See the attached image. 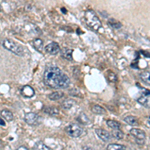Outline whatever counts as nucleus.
Wrapping results in <instances>:
<instances>
[{
  "label": "nucleus",
  "mask_w": 150,
  "mask_h": 150,
  "mask_svg": "<svg viewBox=\"0 0 150 150\" xmlns=\"http://www.w3.org/2000/svg\"><path fill=\"white\" fill-rule=\"evenodd\" d=\"M43 81L50 88H66L70 84V79L60 68L56 66H48L43 73Z\"/></svg>",
  "instance_id": "f257e3e1"
},
{
  "label": "nucleus",
  "mask_w": 150,
  "mask_h": 150,
  "mask_svg": "<svg viewBox=\"0 0 150 150\" xmlns=\"http://www.w3.org/2000/svg\"><path fill=\"white\" fill-rule=\"evenodd\" d=\"M84 19H85V22L90 29H92L93 31H98L101 27V21L98 18L97 14L95 13L93 10L89 9L86 10L84 13Z\"/></svg>",
  "instance_id": "f03ea898"
},
{
  "label": "nucleus",
  "mask_w": 150,
  "mask_h": 150,
  "mask_svg": "<svg viewBox=\"0 0 150 150\" xmlns=\"http://www.w3.org/2000/svg\"><path fill=\"white\" fill-rule=\"evenodd\" d=\"M1 44H2V46L5 48V49L9 50V51L12 52L13 54L18 55V56H22V55H24L23 47L21 46L20 44H18V43L14 42L13 40L4 39V40H2Z\"/></svg>",
  "instance_id": "7ed1b4c3"
},
{
  "label": "nucleus",
  "mask_w": 150,
  "mask_h": 150,
  "mask_svg": "<svg viewBox=\"0 0 150 150\" xmlns=\"http://www.w3.org/2000/svg\"><path fill=\"white\" fill-rule=\"evenodd\" d=\"M65 131H66V133L69 135V136L75 137V138H77V137H81L82 135L85 134L84 129H82L79 125L73 124V123H70V124L67 125V126L65 127Z\"/></svg>",
  "instance_id": "20e7f679"
},
{
  "label": "nucleus",
  "mask_w": 150,
  "mask_h": 150,
  "mask_svg": "<svg viewBox=\"0 0 150 150\" xmlns=\"http://www.w3.org/2000/svg\"><path fill=\"white\" fill-rule=\"evenodd\" d=\"M129 133L132 135V136H134L135 138H136L137 143H139V144L144 143L145 139H146V134H145V132L143 130L137 129V128H132V129L129 131Z\"/></svg>",
  "instance_id": "39448f33"
},
{
  "label": "nucleus",
  "mask_w": 150,
  "mask_h": 150,
  "mask_svg": "<svg viewBox=\"0 0 150 150\" xmlns=\"http://www.w3.org/2000/svg\"><path fill=\"white\" fill-rule=\"evenodd\" d=\"M24 120H25V122L29 125H37V124H39L40 118H39V116L34 112H28L24 116Z\"/></svg>",
  "instance_id": "423d86ee"
},
{
  "label": "nucleus",
  "mask_w": 150,
  "mask_h": 150,
  "mask_svg": "<svg viewBox=\"0 0 150 150\" xmlns=\"http://www.w3.org/2000/svg\"><path fill=\"white\" fill-rule=\"evenodd\" d=\"M45 51H46L47 53H49V54H57V53L60 52V46L58 45L57 42H50L48 43V44L45 46Z\"/></svg>",
  "instance_id": "0eeeda50"
},
{
  "label": "nucleus",
  "mask_w": 150,
  "mask_h": 150,
  "mask_svg": "<svg viewBox=\"0 0 150 150\" xmlns=\"http://www.w3.org/2000/svg\"><path fill=\"white\" fill-rule=\"evenodd\" d=\"M95 133H96V135H97L99 138H100L104 142H107V141H109V140H110L111 135L109 134V132L106 131V130L103 129V128H97V129L95 130Z\"/></svg>",
  "instance_id": "6e6552de"
},
{
  "label": "nucleus",
  "mask_w": 150,
  "mask_h": 150,
  "mask_svg": "<svg viewBox=\"0 0 150 150\" xmlns=\"http://www.w3.org/2000/svg\"><path fill=\"white\" fill-rule=\"evenodd\" d=\"M137 101H138V103H140L141 105L149 108V90L144 91V94H142L141 96H139L138 99H137Z\"/></svg>",
  "instance_id": "1a4fd4ad"
},
{
  "label": "nucleus",
  "mask_w": 150,
  "mask_h": 150,
  "mask_svg": "<svg viewBox=\"0 0 150 150\" xmlns=\"http://www.w3.org/2000/svg\"><path fill=\"white\" fill-rule=\"evenodd\" d=\"M21 94H22L24 97L30 98V97H32V96H34L35 91H34V89H33L31 86L25 85V86L22 87V89H21Z\"/></svg>",
  "instance_id": "9d476101"
},
{
  "label": "nucleus",
  "mask_w": 150,
  "mask_h": 150,
  "mask_svg": "<svg viewBox=\"0 0 150 150\" xmlns=\"http://www.w3.org/2000/svg\"><path fill=\"white\" fill-rule=\"evenodd\" d=\"M32 45H33V47L40 53H42L43 50H44V47H43V40L40 39V38H36V39L33 40Z\"/></svg>",
  "instance_id": "9b49d317"
},
{
  "label": "nucleus",
  "mask_w": 150,
  "mask_h": 150,
  "mask_svg": "<svg viewBox=\"0 0 150 150\" xmlns=\"http://www.w3.org/2000/svg\"><path fill=\"white\" fill-rule=\"evenodd\" d=\"M43 112L52 116H56L59 114V109L57 107H54V106H47V107L43 108Z\"/></svg>",
  "instance_id": "f8f14e48"
},
{
  "label": "nucleus",
  "mask_w": 150,
  "mask_h": 150,
  "mask_svg": "<svg viewBox=\"0 0 150 150\" xmlns=\"http://www.w3.org/2000/svg\"><path fill=\"white\" fill-rule=\"evenodd\" d=\"M77 121L83 125H87L90 123V119H89V117L85 114V113L81 112L80 114L78 115V117H77Z\"/></svg>",
  "instance_id": "ddd939ff"
},
{
  "label": "nucleus",
  "mask_w": 150,
  "mask_h": 150,
  "mask_svg": "<svg viewBox=\"0 0 150 150\" xmlns=\"http://www.w3.org/2000/svg\"><path fill=\"white\" fill-rule=\"evenodd\" d=\"M0 115H1L2 118H4L6 121H11V120H13V113L9 110H6V109L1 110L0 111Z\"/></svg>",
  "instance_id": "4468645a"
},
{
  "label": "nucleus",
  "mask_w": 150,
  "mask_h": 150,
  "mask_svg": "<svg viewBox=\"0 0 150 150\" xmlns=\"http://www.w3.org/2000/svg\"><path fill=\"white\" fill-rule=\"evenodd\" d=\"M91 110H92L93 113H95V114H98V115H101V114H105V109L102 107V106L98 105V104H94L92 106V108H91Z\"/></svg>",
  "instance_id": "2eb2a0df"
},
{
  "label": "nucleus",
  "mask_w": 150,
  "mask_h": 150,
  "mask_svg": "<svg viewBox=\"0 0 150 150\" xmlns=\"http://www.w3.org/2000/svg\"><path fill=\"white\" fill-rule=\"evenodd\" d=\"M72 53H73V50L72 49H70V48H64L61 51V55L65 59L72 60Z\"/></svg>",
  "instance_id": "dca6fc26"
},
{
  "label": "nucleus",
  "mask_w": 150,
  "mask_h": 150,
  "mask_svg": "<svg viewBox=\"0 0 150 150\" xmlns=\"http://www.w3.org/2000/svg\"><path fill=\"white\" fill-rule=\"evenodd\" d=\"M74 104H75V101L73 100V99H65V100L63 101V103H62V107L66 110H69L73 107Z\"/></svg>",
  "instance_id": "f3484780"
},
{
  "label": "nucleus",
  "mask_w": 150,
  "mask_h": 150,
  "mask_svg": "<svg viewBox=\"0 0 150 150\" xmlns=\"http://www.w3.org/2000/svg\"><path fill=\"white\" fill-rule=\"evenodd\" d=\"M64 96V94L62 92H60V91H54V92H52L51 94H49V96H48V98L50 99V100H58V99H61L62 97Z\"/></svg>",
  "instance_id": "a211bd4d"
},
{
  "label": "nucleus",
  "mask_w": 150,
  "mask_h": 150,
  "mask_svg": "<svg viewBox=\"0 0 150 150\" xmlns=\"http://www.w3.org/2000/svg\"><path fill=\"white\" fill-rule=\"evenodd\" d=\"M34 150H50L49 147L47 146L46 144L44 143V142H42V141H38V142H36V143L34 144Z\"/></svg>",
  "instance_id": "6ab92c4d"
},
{
  "label": "nucleus",
  "mask_w": 150,
  "mask_h": 150,
  "mask_svg": "<svg viewBox=\"0 0 150 150\" xmlns=\"http://www.w3.org/2000/svg\"><path fill=\"white\" fill-rule=\"evenodd\" d=\"M106 123H107L108 126L110 128H112V129H120V127H121V124H120L119 122L115 121V120L108 119V120H106Z\"/></svg>",
  "instance_id": "aec40b11"
},
{
  "label": "nucleus",
  "mask_w": 150,
  "mask_h": 150,
  "mask_svg": "<svg viewBox=\"0 0 150 150\" xmlns=\"http://www.w3.org/2000/svg\"><path fill=\"white\" fill-rule=\"evenodd\" d=\"M108 25H109L110 27L115 28V29H119L120 27H122V24L120 23L119 21L115 20V19H113V18H110L109 20H108Z\"/></svg>",
  "instance_id": "412c9836"
},
{
  "label": "nucleus",
  "mask_w": 150,
  "mask_h": 150,
  "mask_svg": "<svg viewBox=\"0 0 150 150\" xmlns=\"http://www.w3.org/2000/svg\"><path fill=\"white\" fill-rule=\"evenodd\" d=\"M124 121L129 125H135L138 123V119L134 116H131V115H128L126 117L124 118Z\"/></svg>",
  "instance_id": "4be33fe9"
},
{
  "label": "nucleus",
  "mask_w": 150,
  "mask_h": 150,
  "mask_svg": "<svg viewBox=\"0 0 150 150\" xmlns=\"http://www.w3.org/2000/svg\"><path fill=\"white\" fill-rule=\"evenodd\" d=\"M149 78H150V73H149V70H147V71L142 72V73H140V79H141V80L143 81L144 83L149 84V82H150Z\"/></svg>",
  "instance_id": "5701e85b"
},
{
  "label": "nucleus",
  "mask_w": 150,
  "mask_h": 150,
  "mask_svg": "<svg viewBox=\"0 0 150 150\" xmlns=\"http://www.w3.org/2000/svg\"><path fill=\"white\" fill-rule=\"evenodd\" d=\"M106 150H125V147L121 144L117 143H111L107 146Z\"/></svg>",
  "instance_id": "b1692460"
},
{
  "label": "nucleus",
  "mask_w": 150,
  "mask_h": 150,
  "mask_svg": "<svg viewBox=\"0 0 150 150\" xmlns=\"http://www.w3.org/2000/svg\"><path fill=\"white\" fill-rule=\"evenodd\" d=\"M112 136L116 139H122L123 136H124V134H123V132L120 129H113Z\"/></svg>",
  "instance_id": "393cba45"
},
{
  "label": "nucleus",
  "mask_w": 150,
  "mask_h": 150,
  "mask_svg": "<svg viewBox=\"0 0 150 150\" xmlns=\"http://www.w3.org/2000/svg\"><path fill=\"white\" fill-rule=\"evenodd\" d=\"M107 79H108V81H109V82H111V83H113V82H115L116 80H117V76H116V74L114 73V72L108 71Z\"/></svg>",
  "instance_id": "a878e982"
},
{
  "label": "nucleus",
  "mask_w": 150,
  "mask_h": 150,
  "mask_svg": "<svg viewBox=\"0 0 150 150\" xmlns=\"http://www.w3.org/2000/svg\"><path fill=\"white\" fill-rule=\"evenodd\" d=\"M16 150H29L27 147H25V146H20V147H18Z\"/></svg>",
  "instance_id": "bb28decb"
},
{
  "label": "nucleus",
  "mask_w": 150,
  "mask_h": 150,
  "mask_svg": "<svg viewBox=\"0 0 150 150\" xmlns=\"http://www.w3.org/2000/svg\"><path fill=\"white\" fill-rule=\"evenodd\" d=\"M0 125H2V126H5V121H4L3 119H1V118H0Z\"/></svg>",
  "instance_id": "cd10ccee"
},
{
  "label": "nucleus",
  "mask_w": 150,
  "mask_h": 150,
  "mask_svg": "<svg viewBox=\"0 0 150 150\" xmlns=\"http://www.w3.org/2000/svg\"><path fill=\"white\" fill-rule=\"evenodd\" d=\"M82 150H93V148L92 147H89V146H85V147H83Z\"/></svg>",
  "instance_id": "c85d7f7f"
},
{
  "label": "nucleus",
  "mask_w": 150,
  "mask_h": 150,
  "mask_svg": "<svg viewBox=\"0 0 150 150\" xmlns=\"http://www.w3.org/2000/svg\"><path fill=\"white\" fill-rule=\"evenodd\" d=\"M62 12H63V13H67V10L65 8H62Z\"/></svg>",
  "instance_id": "c756f323"
},
{
  "label": "nucleus",
  "mask_w": 150,
  "mask_h": 150,
  "mask_svg": "<svg viewBox=\"0 0 150 150\" xmlns=\"http://www.w3.org/2000/svg\"><path fill=\"white\" fill-rule=\"evenodd\" d=\"M147 126H148V127L150 126V125H149V117L147 118Z\"/></svg>",
  "instance_id": "7c9ffc66"
},
{
  "label": "nucleus",
  "mask_w": 150,
  "mask_h": 150,
  "mask_svg": "<svg viewBox=\"0 0 150 150\" xmlns=\"http://www.w3.org/2000/svg\"><path fill=\"white\" fill-rule=\"evenodd\" d=\"M0 11H1V5H0Z\"/></svg>",
  "instance_id": "2f4dec72"
}]
</instances>
